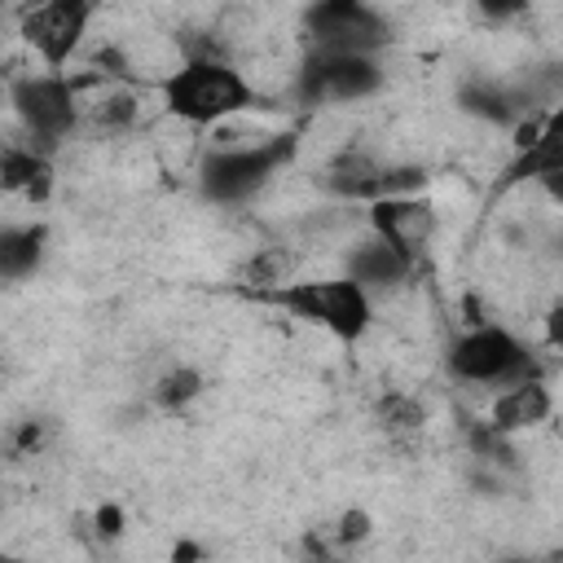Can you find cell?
<instances>
[{"label": "cell", "instance_id": "cell-1", "mask_svg": "<svg viewBox=\"0 0 563 563\" xmlns=\"http://www.w3.org/2000/svg\"><path fill=\"white\" fill-rule=\"evenodd\" d=\"M158 97H163V110L189 128H216L255 106L251 79L238 66H229L224 57H207V53L189 57L172 75H163Z\"/></svg>", "mask_w": 563, "mask_h": 563}, {"label": "cell", "instance_id": "cell-20", "mask_svg": "<svg viewBox=\"0 0 563 563\" xmlns=\"http://www.w3.org/2000/svg\"><path fill=\"white\" fill-rule=\"evenodd\" d=\"M528 4H532V0H475L479 18H484V22H493V26H506V22L523 18V13H528Z\"/></svg>", "mask_w": 563, "mask_h": 563}, {"label": "cell", "instance_id": "cell-10", "mask_svg": "<svg viewBox=\"0 0 563 563\" xmlns=\"http://www.w3.org/2000/svg\"><path fill=\"white\" fill-rule=\"evenodd\" d=\"M409 273H413V264H409L396 246H387L383 238H374V233L347 251V277H352L356 286H365L369 295L396 290Z\"/></svg>", "mask_w": 563, "mask_h": 563}, {"label": "cell", "instance_id": "cell-2", "mask_svg": "<svg viewBox=\"0 0 563 563\" xmlns=\"http://www.w3.org/2000/svg\"><path fill=\"white\" fill-rule=\"evenodd\" d=\"M268 299L277 308H286L295 321L334 334L339 343L365 339V330L374 321V295L365 286H356L347 273L343 277H317V282H295L290 277V282L273 286Z\"/></svg>", "mask_w": 563, "mask_h": 563}, {"label": "cell", "instance_id": "cell-21", "mask_svg": "<svg viewBox=\"0 0 563 563\" xmlns=\"http://www.w3.org/2000/svg\"><path fill=\"white\" fill-rule=\"evenodd\" d=\"M119 523H123V519H119V506H101V510H97V532H101V537H119Z\"/></svg>", "mask_w": 563, "mask_h": 563}, {"label": "cell", "instance_id": "cell-13", "mask_svg": "<svg viewBox=\"0 0 563 563\" xmlns=\"http://www.w3.org/2000/svg\"><path fill=\"white\" fill-rule=\"evenodd\" d=\"M48 251V224H0V282H26Z\"/></svg>", "mask_w": 563, "mask_h": 563}, {"label": "cell", "instance_id": "cell-4", "mask_svg": "<svg viewBox=\"0 0 563 563\" xmlns=\"http://www.w3.org/2000/svg\"><path fill=\"white\" fill-rule=\"evenodd\" d=\"M449 374L475 387H506L519 378H541L537 352L497 321H475L449 343Z\"/></svg>", "mask_w": 563, "mask_h": 563}, {"label": "cell", "instance_id": "cell-11", "mask_svg": "<svg viewBox=\"0 0 563 563\" xmlns=\"http://www.w3.org/2000/svg\"><path fill=\"white\" fill-rule=\"evenodd\" d=\"M550 409H554V396H550L545 378H519V383L497 387V396H493V418H488V422L510 435V431H523V427L545 422Z\"/></svg>", "mask_w": 563, "mask_h": 563}, {"label": "cell", "instance_id": "cell-3", "mask_svg": "<svg viewBox=\"0 0 563 563\" xmlns=\"http://www.w3.org/2000/svg\"><path fill=\"white\" fill-rule=\"evenodd\" d=\"M290 154H295V136H268V141H251V145H216V150H207V158L198 167V194L220 207L251 202L290 163Z\"/></svg>", "mask_w": 563, "mask_h": 563}, {"label": "cell", "instance_id": "cell-12", "mask_svg": "<svg viewBox=\"0 0 563 563\" xmlns=\"http://www.w3.org/2000/svg\"><path fill=\"white\" fill-rule=\"evenodd\" d=\"M0 189L26 202H44L53 194V158L35 145H0Z\"/></svg>", "mask_w": 563, "mask_h": 563}, {"label": "cell", "instance_id": "cell-9", "mask_svg": "<svg viewBox=\"0 0 563 563\" xmlns=\"http://www.w3.org/2000/svg\"><path fill=\"white\" fill-rule=\"evenodd\" d=\"M369 233L396 246L413 268L422 264L431 238H435V211L418 194H387L369 202Z\"/></svg>", "mask_w": 563, "mask_h": 563}, {"label": "cell", "instance_id": "cell-6", "mask_svg": "<svg viewBox=\"0 0 563 563\" xmlns=\"http://www.w3.org/2000/svg\"><path fill=\"white\" fill-rule=\"evenodd\" d=\"M387 70L378 53H325L312 48L295 75V97L303 106H339V101H365L383 88Z\"/></svg>", "mask_w": 563, "mask_h": 563}, {"label": "cell", "instance_id": "cell-15", "mask_svg": "<svg viewBox=\"0 0 563 563\" xmlns=\"http://www.w3.org/2000/svg\"><path fill=\"white\" fill-rule=\"evenodd\" d=\"M202 391H207V378H202L198 365H172V369L154 383V405L167 409V413H180V409L194 405Z\"/></svg>", "mask_w": 563, "mask_h": 563}, {"label": "cell", "instance_id": "cell-14", "mask_svg": "<svg viewBox=\"0 0 563 563\" xmlns=\"http://www.w3.org/2000/svg\"><path fill=\"white\" fill-rule=\"evenodd\" d=\"M457 106L484 123H497V128H510L528 106H519V97L506 88V84H493V79H475L457 92Z\"/></svg>", "mask_w": 563, "mask_h": 563}, {"label": "cell", "instance_id": "cell-17", "mask_svg": "<svg viewBox=\"0 0 563 563\" xmlns=\"http://www.w3.org/2000/svg\"><path fill=\"white\" fill-rule=\"evenodd\" d=\"M290 273H295V255H286L282 246H268L264 255H255L251 264H246V277L251 282H260V286H282V282H290Z\"/></svg>", "mask_w": 563, "mask_h": 563}, {"label": "cell", "instance_id": "cell-8", "mask_svg": "<svg viewBox=\"0 0 563 563\" xmlns=\"http://www.w3.org/2000/svg\"><path fill=\"white\" fill-rule=\"evenodd\" d=\"M92 13L97 9L75 4V0H22L18 4V35L35 48V57L48 70H62L75 57Z\"/></svg>", "mask_w": 563, "mask_h": 563}, {"label": "cell", "instance_id": "cell-18", "mask_svg": "<svg viewBox=\"0 0 563 563\" xmlns=\"http://www.w3.org/2000/svg\"><path fill=\"white\" fill-rule=\"evenodd\" d=\"M92 119H97L101 128H128V123L136 119V101H132L128 92L101 97V101H97V110H92Z\"/></svg>", "mask_w": 563, "mask_h": 563}, {"label": "cell", "instance_id": "cell-7", "mask_svg": "<svg viewBox=\"0 0 563 563\" xmlns=\"http://www.w3.org/2000/svg\"><path fill=\"white\" fill-rule=\"evenodd\" d=\"M312 48L325 53H383L391 40L387 18L369 0H312L303 13Z\"/></svg>", "mask_w": 563, "mask_h": 563}, {"label": "cell", "instance_id": "cell-19", "mask_svg": "<svg viewBox=\"0 0 563 563\" xmlns=\"http://www.w3.org/2000/svg\"><path fill=\"white\" fill-rule=\"evenodd\" d=\"M369 532H374V519H369L361 506H352V510H343V515L334 519V541H339V545H361Z\"/></svg>", "mask_w": 563, "mask_h": 563}, {"label": "cell", "instance_id": "cell-16", "mask_svg": "<svg viewBox=\"0 0 563 563\" xmlns=\"http://www.w3.org/2000/svg\"><path fill=\"white\" fill-rule=\"evenodd\" d=\"M378 418H383V427H387L391 435H405V431H418V427L427 422V409H422L413 396L391 391V396L378 405Z\"/></svg>", "mask_w": 563, "mask_h": 563}, {"label": "cell", "instance_id": "cell-5", "mask_svg": "<svg viewBox=\"0 0 563 563\" xmlns=\"http://www.w3.org/2000/svg\"><path fill=\"white\" fill-rule=\"evenodd\" d=\"M9 106L35 150H57L79 128V97L62 70H26L9 84Z\"/></svg>", "mask_w": 563, "mask_h": 563}, {"label": "cell", "instance_id": "cell-22", "mask_svg": "<svg viewBox=\"0 0 563 563\" xmlns=\"http://www.w3.org/2000/svg\"><path fill=\"white\" fill-rule=\"evenodd\" d=\"M0 18H4V0H0Z\"/></svg>", "mask_w": 563, "mask_h": 563}]
</instances>
